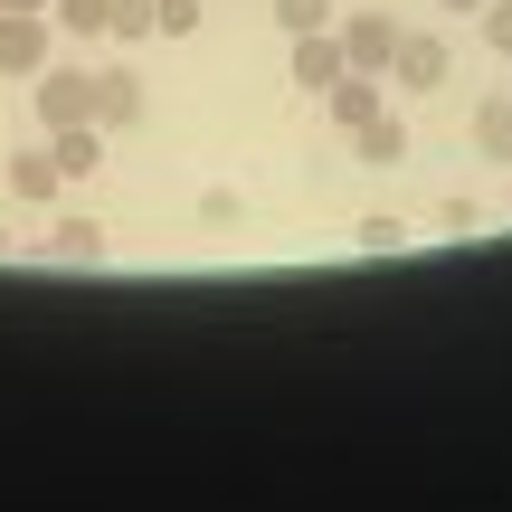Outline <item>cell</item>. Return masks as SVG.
Segmentation results:
<instances>
[{
    "instance_id": "3957f363",
    "label": "cell",
    "mask_w": 512,
    "mask_h": 512,
    "mask_svg": "<svg viewBox=\"0 0 512 512\" xmlns=\"http://www.w3.org/2000/svg\"><path fill=\"white\" fill-rule=\"evenodd\" d=\"M48 10H0V76H38L48 67Z\"/></svg>"
},
{
    "instance_id": "2e32d148",
    "label": "cell",
    "mask_w": 512,
    "mask_h": 512,
    "mask_svg": "<svg viewBox=\"0 0 512 512\" xmlns=\"http://www.w3.org/2000/svg\"><path fill=\"white\" fill-rule=\"evenodd\" d=\"M48 247H57V256H95V247H105V228H95V219H57Z\"/></svg>"
},
{
    "instance_id": "277c9868",
    "label": "cell",
    "mask_w": 512,
    "mask_h": 512,
    "mask_svg": "<svg viewBox=\"0 0 512 512\" xmlns=\"http://www.w3.org/2000/svg\"><path fill=\"white\" fill-rule=\"evenodd\" d=\"M342 57L361 76H389V57H399V19H389V10H351L342 19Z\"/></svg>"
},
{
    "instance_id": "5bb4252c",
    "label": "cell",
    "mask_w": 512,
    "mask_h": 512,
    "mask_svg": "<svg viewBox=\"0 0 512 512\" xmlns=\"http://www.w3.org/2000/svg\"><path fill=\"white\" fill-rule=\"evenodd\" d=\"M105 38H152V0H105Z\"/></svg>"
},
{
    "instance_id": "8fae6325",
    "label": "cell",
    "mask_w": 512,
    "mask_h": 512,
    "mask_svg": "<svg viewBox=\"0 0 512 512\" xmlns=\"http://www.w3.org/2000/svg\"><path fill=\"white\" fill-rule=\"evenodd\" d=\"M475 152L512 162V95H484V105H475Z\"/></svg>"
},
{
    "instance_id": "d6986e66",
    "label": "cell",
    "mask_w": 512,
    "mask_h": 512,
    "mask_svg": "<svg viewBox=\"0 0 512 512\" xmlns=\"http://www.w3.org/2000/svg\"><path fill=\"white\" fill-rule=\"evenodd\" d=\"M437 10H446V19H475V10H484V0H437Z\"/></svg>"
},
{
    "instance_id": "ffe728a7",
    "label": "cell",
    "mask_w": 512,
    "mask_h": 512,
    "mask_svg": "<svg viewBox=\"0 0 512 512\" xmlns=\"http://www.w3.org/2000/svg\"><path fill=\"white\" fill-rule=\"evenodd\" d=\"M0 10H48V0H0Z\"/></svg>"
},
{
    "instance_id": "7a4b0ae2",
    "label": "cell",
    "mask_w": 512,
    "mask_h": 512,
    "mask_svg": "<svg viewBox=\"0 0 512 512\" xmlns=\"http://www.w3.org/2000/svg\"><path fill=\"white\" fill-rule=\"evenodd\" d=\"M446 67H456V57H446L437 29H399V57H389V86H399V95H437Z\"/></svg>"
},
{
    "instance_id": "9a60e30c",
    "label": "cell",
    "mask_w": 512,
    "mask_h": 512,
    "mask_svg": "<svg viewBox=\"0 0 512 512\" xmlns=\"http://www.w3.org/2000/svg\"><path fill=\"white\" fill-rule=\"evenodd\" d=\"M200 10H209V0H152V29H162V38H190V29H200Z\"/></svg>"
},
{
    "instance_id": "5b68a950",
    "label": "cell",
    "mask_w": 512,
    "mask_h": 512,
    "mask_svg": "<svg viewBox=\"0 0 512 512\" xmlns=\"http://www.w3.org/2000/svg\"><path fill=\"white\" fill-rule=\"evenodd\" d=\"M0 181H10V200H19V209H48V200H57V181H67V171H57V152H48V143H19V152H10V171H0Z\"/></svg>"
},
{
    "instance_id": "52a82bcc",
    "label": "cell",
    "mask_w": 512,
    "mask_h": 512,
    "mask_svg": "<svg viewBox=\"0 0 512 512\" xmlns=\"http://www.w3.org/2000/svg\"><path fill=\"white\" fill-rule=\"evenodd\" d=\"M323 105H332V124H342V133H361L370 114L389 105V86H380V76H361V67H342V76H332V95H323Z\"/></svg>"
},
{
    "instance_id": "ac0fdd59",
    "label": "cell",
    "mask_w": 512,
    "mask_h": 512,
    "mask_svg": "<svg viewBox=\"0 0 512 512\" xmlns=\"http://www.w3.org/2000/svg\"><path fill=\"white\" fill-rule=\"evenodd\" d=\"M200 219H209V228H238V219H247V200H238V190H209Z\"/></svg>"
},
{
    "instance_id": "4fadbf2b",
    "label": "cell",
    "mask_w": 512,
    "mask_h": 512,
    "mask_svg": "<svg viewBox=\"0 0 512 512\" xmlns=\"http://www.w3.org/2000/svg\"><path fill=\"white\" fill-rule=\"evenodd\" d=\"M275 10V29L285 38H304V29H332V0H266Z\"/></svg>"
},
{
    "instance_id": "e0dca14e",
    "label": "cell",
    "mask_w": 512,
    "mask_h": 512,
    "mask_svg": "<svg viewBox=\"0 0 512 512\" xmlns=\"http://www.w3.org/2000/svg\"><path fill=\"white\" fill-rule=\"evenodd\" d=\"M475 19H484V48H494V57H512V0H484Z\"/></svg>"
},
{
    "instance_id": "30bf717a",
    "label": "cell",
    "mask_w": 512,
    "mask_h": 512,
    "mask_svg": "<svg viewBox=\"0 0 512 512\" xmlns=\"http://www.w3.org/2000/svg\"><path fill=\"white\" fill-rule=\"evenodd\" d=\"M351 143H361V162H370V171H389V162H408V124H399V114H370V124L351 133Z\"/></svg>"
},
{
    "instance_id": "7c38bea8",
    "label": "cell",
    "mask_w": 512,
    "mask_h": 512,
    "mask_svg": "<svg viewBox=\"0 0 512 512\" xmlns=\"http://www.w3.org/2000/svg\"><path fill=\"white\" fill-rule=\"evenodd\" d=\"M48 29H67V38H105V0H48Z\"/></svg>"
},
{
    "instance_id": "9c48e42d",
    "label": "cell",
    "mask_w": 512,
    "mask_h": 512,
    "mask_svg": "<svg viewBox=\"0 0 512 512\" xmlns=\"http://www.w3.org/2000/svg\"><path fill=\"white\" fill-rule=\"evenodd\" d=\"M48 152H57V171H67V181H86V171L105 162V124H67V133H48Z\"/></svg>"
},
{
    "instance_id": "8992f818",
    "label": "cell",
    "mask_w": 512,
    "mask_h": 512,
    "mask_svg": "<svg viewBox=\"0 0 512 512\" xmlns=\"http://www.w3.org/2000/svg\"><path fill=\"white\" fill-rule=\"evenodd\" d=\"M95 124H105V133L143 124V76H133V67H95Z\"/></svg>"
},
{
    "instance_id": "ba28073f",
    "label": "cell",
    "mask_w": 512,
    "mask_h": 512,
    "mask_svg": "<svg viewBox=\"0 0 512 512\" xmlns=\"http://www.w3.org/2000/svg\"><path fill=\"white\" fill-rule=\"evenodd\" d=\"M351 67V57H342V38H332V29H304V38H294V86H304V95H332V76H342Z\"/></svg>"
},
{
    "instance_id": "6da1fadb",
    "label": "cell",
    "mask_w": 512,
    "mask_h": 512,
    "mask_svg": "<svg viewBox=\"0 0 512 512\" xmlns=\"http://www.w3.org/2000/svg\"><path fill=\"white\" fill-rule=\"evenodd\" d=\"M29 86H38V124H48V133L95 124V67H57V57H48V67H38Z\"/></svg>"
}]
</instances>
